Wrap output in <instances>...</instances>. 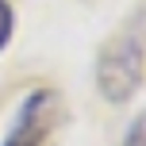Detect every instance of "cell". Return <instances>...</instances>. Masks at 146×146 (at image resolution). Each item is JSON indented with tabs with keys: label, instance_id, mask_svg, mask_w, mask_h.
I'll return each instance as SVG.
<instances>
[{
	"label": "cell",
	"instance_id": "6da1fadb",
	"mask_svg": "<svg viewBox=\"0 0 146 146\" xmlns=\"http://www.w3.org/2000/svg\"><path fill=\"white\" fill-rule=\"evenodd\" d=\"M96 85H100L104 100L123 104L135 96L142 85V38L139 35H119L104 46L100 62H96Z\"/></svg>",
	"mask_w": 146,
	"mask_h": 146
},
{
	"label": "cell",
	"instance_id": "7a4b0ae2",
	"mask_svg": "<svg viewBox=\"0 0 146 146\" xmlns=\"http://www.w3.org/2000/svg\"><path fill=\"white\" fill-rule=\"evenodd\" d=\"M54 111H58L54 92H31L27 104L19 108V115H15V127L4 139V146H50Z\"/></svg>",
	"mask_w": 146,
	"mask_h": 146
},
{
	"label": "cell",
	"instance_id": "3957f363",
	"mask_svg": "<svg viewBox=\"0 0 146 146\" xmlns=\"http://www.w3.org/2000/svg\"><path fill=\"white\" fill-rule=\"evenodd\" d=\"M12 27H15L12 4H8V0H0V50H4V46H8V38H12Z\"/></svg>",
	"mask_w": 146,
	"mask_h": 146
},
{
	"label": "cell",
	"instance_id": "277c9868",
	"mask_svg": "<svg viewBox=\"0 0 146 146\" xmlns=\"http://www.w3.org/2000/svg\"><path fill=\"white\" fill-rule=\"evenodd\" d=\"M123 146H146V111L139 119H135L131 127H127V139H123Z\"/></svg>",
	"mask_w": 146,
	"mask_h": 146
}]
</instances>
